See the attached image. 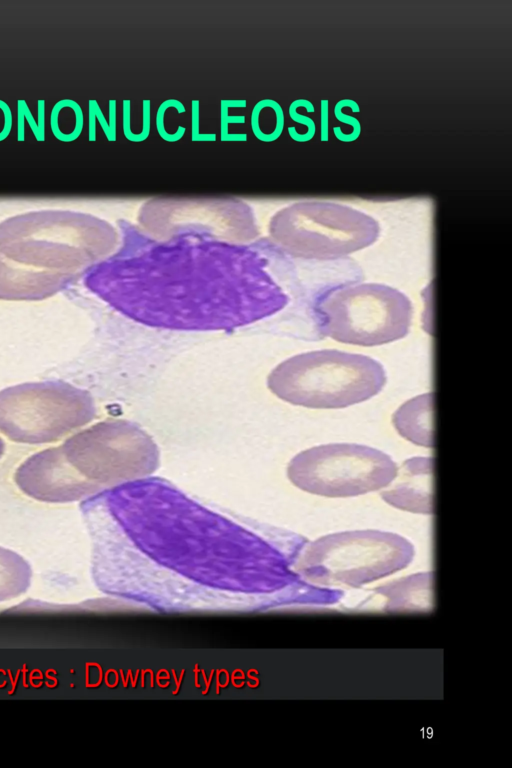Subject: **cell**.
<instances>
[{"instance_id": "obj_26", "label": "cell", "mask_w": 512, "mask_h": 768, "mask_svg": "<svg viewBox=\"0 0 512 768\" xmlns=\"http://www.w3.org/2000/svg\"><path fill=\"white\" fill-rule=\"evenodd\" d=\"M122 116L124 137L131 141L134 132L131 130V101L129 99H125L122 102Z\"/></svg>"}, {"instance_id": "obj_3", "label": "cell", "mask_w": 512, "mask_h": 768, "mask_svg": "<svg viewBox=\"0 0 512 768\" xmlns=\"http://www.w3.org/2000/svg\"><path fill=\"white\" fill-rule=\"evenodd\" d=\"M386 383L383 366L371 357L338 350L293 356L270 374L268 385L281 399L316 409L344 408L378 394Z\"/></svg>"}, {"instance_id": "obj_13", "label": "cell", "mask_w": 512, "mask_h": 768, "mask_svg": "<svg viewBox=\"0 0 512 768\" xmlns=\"http://www.w3.org/2000/svg\"><path fill=\"white\" fill-rule=\"evenodd\" d=\"M31 578L30 564L15 551L0 546V602L25 593Z\"/></svg>"}, {"instance_id": "obj_29", "label": "cell", "mask_w": 512, "mask_h": 768, "mask_svg": "<svg viewBox=\"0 0 512 768\" xmlns=\"http://www.w3.org/2000/svg\"><path fill=\"white\" fill-rule=\"evenodd\" d=\"M108 103L109 127L113 137L116 139V100L110 99Z\"/></svg>"}, {"instance_id": "obj_2", "label": "cell", "mask_w": 512, "mask_h": 768, "mask_svg": "<svg viewBox=\"0 0 512 768\" xmlns=\"http://www.w3.org/2000/svg\"><path fill=\"white\" fill-rule=\"evenodd\" d=\"M107 222L68 210H41L0 223V254L35 269L78 276L116 249Z\"/></svg>"}, {"instance_id": "obj_5", "label": "cell", "mask_w": 512, "mask_h": 768, "mask_svg": "<svg viewBox=\"0 0 512 768\" xmlns=\"http://www.w3.org/2000/svg\"><path fill=\"white\" fill-rule=\"evenodd\" d=\"M91 395L62 381L23 383L0 391V432L24 444L59 440L95 416Z\"/></svg>"}, {"instance_id": "obj_16", "label": "cell", "mask_w": 512, "mask_h": 768, "mask_svg": "<svg viewBox=\"0 0 512 768\" xmlns=\"http://www.w3.org/2000/svg\"><path fill=\"white\" fill-rule=\"evenodd\" d=\"M298 107H304L309 113H313L315 108L312 102L307 99H297L291 102L289 105L288 113L290 118L296 123L305 125L308 130L306 133L300 134L296 131L295 127H288V134L292 140L299 143H304L310 141L314 137L316 126L315 122L310 117L299 114L296 111Z\"/></svg>"}, {"instance_id": "obj_22", "label": "cell", "mask_w": 512, "mask_h": 768, "mask_svg": "<svg viewBox=\"0 0 512 768\" xmlns=\"http://www.w3.org/2000/svg\"><path fill=\"white\" fill-rule=\"evenodd\" d=\"M12 125L13 116L10 106L0 99V142L9 136Z\"/></svg>"}, {"instance_id": "obj_20", "label": "cell", "mask_w": 512, "mask_h": 768, "mask_svg": "<svg viewBox=\"0 0 512 768\" xmlns=\"http://www.w3.org/2000/svg\"><path fill=\"white\" fill-rule=\"evenodd\" d=\"M191 140L193 142H211L216 140L215 133H200V102L191 101Z\"/></svg>"}, {"instance_id": "obj_12", "label": "cell", "mask_w": 512, "mask_h": 768, "mask_svg": "<svg viewBox=\"0 0 512 768\" xmlns=\"http://www.w3.org/2000/svg\"><path fill=\"white\" fill-rule=\"evenodd\" d=\"M433 393L419 395L400 406L392 422L400 436L411 443L434 447L433 435Z\"/></svg>"}, {"instance_id": "obj_7", "label": "cell", "mask_w": 512, "mask_h": 768, "mask_svg": "<svg viewBox=\"0 0 512 768\" xmlns=\"http://www.w3.org/2000/svg\"><path fill=\"white\" fill-rule=\"evenodd\" d=\"M397 465L386 453L355 443L312 447L296 455L287 473L291 482L308 493L343 498L387 487Z\"/></svg>"}, {"instance_id": "obj_28", "label": "cell", "mask_w": 512, "mask_h": 768, "mask_svg": "<svg viewBox=\"0 0 512 768\" xmlns=\"http://www.w3.org/2000/svg\"><path fill=\"white\" fill-rule=\"evenodd\" d=\"M17 141H25V117L21 106L17 103Z\"/></svg>"}, {"instance_id": "obj_17", "label": "cell", "mask_w": 512, "mask_h": 768, "mask_svg": "<svg viewBox=\"0 0 512 768\" xmlns=\"http://www.w3.org/2000/svg\"><path fill=\"white\" fill-rule=\"evenodd\" d=\"M169 108H174L177 113L182 114L186 112V108L184 104L177 100V99H167L163 101L156 113V130L158 132V135L163 139L164 141L168 143H175L183 138V136L186 133V128L184 126H178L177 130L174 133H169L164 124V117L165 113Z\"/></svg>"}, {"instance_id": "obj_9", "label": "cell", "mask_w": 512, "mask_h": 768, "mask_svg": "<svg viewBox=\"0 0 512 768\" xmlns=\"http://www.w3.org/2000/svg\"><path fill=\"white\" fill-rule=\"evenodd\" d=\"M126 429L121 422H100L58 446L64 462L90 496L118 484L125 467Z\"/></svg>"}, {"instance_id": "obj_19", "label": "cell", "mask_w": 512, "mask_h": 768, "mask_svg": "<svg viewBox=\"0 0 512 768\" xmlns=\"http://www.w3.org/2000/svg\"><path fill=\"white\" fill-rule=\"evenodd\" d=\"M343 107H349L352 109L353 112H359L360 107L357 104L356 101L351 99H343L336 103L334 107V115L336 119L342 123L348 124L352 126L353 132L351 133L355 139H357L360 136L361 133V125L359 120L357 118L352 117L350 115L344 114L342 112Z\"/></svg>"}, {"instance_id": "obj_11", "label": "cell", "mask_w": 512, "mask_h": 768, "mask_svg": "<svg viewBox=\"0 0 512 768\" xmlns=\"http://www.w3.org/2000/svg\"><path fill=\"white\" fill-rule=\"evenodd\" d=\"M76 275L35 269L0 254V299L41 300L68 286Z\"/></svg>"}, {"instance_id": "obj_8", "label": "cell", "mask_w": 512, "mask_h": 768, "mask_svg": "<svg viewBox=\"0 0 512 768\" xmlns=\"http://www.w3.org/2000/svg\"><path fill=\"white\" fill-rule=\"evenodd\" d=\"M412 555V545L397 534L348 531L324 536L311 544L304 568L315 577L359 583L403 568Z\"/></svg>"}, {"instance_id": "obj_25", "label": "cell", "mask_w": 512, "mask_h": 768, "mask_svg": "<svg viewBox=\"0 0 512 768\" xmlns=\"http://www.w3.org/2000/svg\"><path fill=\"white\" fill-rule=\"evenodd\" d=\"M17 103L21 106L23 114H24V117H25V121L28 123V125H29V127H30V129H31V131H32V133H33V135L35 137V139L38 142H43V140L41 138V135H40V132H39V129H38V126H37V122L34 119V116H33L32 112H31L27 102L24 99H19V100H17Z\"/></svg>"}, {"instance_id": "obj_21", "label": "cell", "mask_w": 512, "mask_h": 768, "mask_svg": "<svg viewBox=\"0 0 512 768\" xmlns=\"http://www.w3.org/2000/svg\"><path fill=\"white\" fill-rule=\"evenodd\" d=\"M151 102L149 99L142 101V130L140 133H134L130 142L139 143L145 141L151 130Z\"/></svg>"}, {"instance_id": "obj_1", "label": "cell", "mask_w": 512, "mask_h": 768, "mask_svg": "<svg viewBox=\"0 0 512 768\" xmlns=\"http://www.w3.org/2000/svg\"><path fill=\"white\" fill-rule=\"evenodd\" d=\"M87 272L85 285L99 298L134 321L163 329H235L288 302L258 252L218 240L126 248Z\"/></svg>"}, {"instance_id": "obj_30", "label": "cell", "mask_w": 512, "mask_h": 768, "mask_svg": "<svg viewBox=\"0 0 512 768\" xmlns=\"http://www.w3.org/2000/svg\"><path fill=\"white\" fill-rule=\"evenodd\" d=\"M4 451H5V444L3 440L0 438V458L3 456Z\"/></svg>"}, {"instance_id": "obj_4", "label": "cell", "mask_w": 512, "mask_h": 768, "mask_svg": "<svg viewBox=\"0 0 512 768\" xmlns=\"http://www.w3.org/2000/svg\"><path fill=\"white\" fill-rule=\"evenodd\" d=\"M315 311L324 335L359 346L382 345L403 338L413 315L405 294L376 283L334 287L320 297Z\"/></svg>"}, {"instance_id": "obj_27", "label": "cell", "mask_w": 512, "mask_h": 768, "mask_svg": "<svg viewBox=\"0 0 512 768\" xmlns=\"http://www.w3.org/2000/svg\"><path fill=\"white\" fill-rule=\"evenodd\" d=\"M37 126L43 141H45V100H37Z\"/></svg>"}, {"instance_id": "obj_10", "label": "cell", "mask_w": 512, "mask_h": 768, "mask_svg": "<svg viewBox=\"0 0 512 768\" xmlns=\"http://www.w3.org/2000/svg\"><path fill=\"white\" fill-rule=\"evenodd\" d=\"M433 461V457L423 456L405 460L387 489L380 493L381 498L400 510L433 514Z\"/></svg>"}, {"instance_id": "obj_6", "label": "cell", "mask_w": 512, "mask_h": 768, "mask_svg": "<svg viewBox=\"0 0 512 768\" xmlns=\"http://www.w3.org/2000/svg\"><path fill=\"white\" fill-rule=\"evenodd\" d=\"M273 239L287 253L304 259L332 260L373 244L377 222L366 214L325 202L296 204L275 217Z\"/></svg>"}, {"instance_id": "obj_24", "label": "cell", "mask_w": 512, "mask_h": 768, "mask_svg": "<svg viewBox=\"0 0 512 768\" xmlns=\"http://www.w3.org/2000/svg\"><path fill=\"white\" fill-rule=\"evenodd\" d=\"M320 103V140L326 142L329 140V102L328 100H321Z\"/></svg>"}, {"instance_id": "obj_15", "label": "cell", "mask_w": 512, "mask_h": 768, "mask_svg": "<svg viewBox=\"0 0 512 768\" xmlns=\"http://www.w3.org/2000/svg\"><path fill=\"white\" fill-rule=\"evenodd\" d=\"M253 135L264 143L277 140L284 129V112L281 105L273 99L258 101L250 118Z\"/></svg>"}, {"instance_id": "obj_14", "label": "cell", "mask_w": 512, "mask_h": 768, "mask_svg": "<svg viewBox=\"0 0 512 768\" xmlns=\"http://www.w3.org/2000/svg\"><path fill=\"white\" fill-rule=\"evenodd\" d=\"M84 115L78 102L65 98L57 101L50 114V127L54 137L65 143L75 141L81 135Z\"/></svg>"}, {"instance_id": "obj_23", "label": "cell", "mask_w": 512, "mask_h": 768, "mask_svg": "<svg viewBox=\"0 0 512 768\" xmlns=\"http://www.w3.org/2000/svg\"><path fill=\"white\" fill-rule=\"evenodd\" d=\"M88 105L92 107V109L94 111V114H95V118L99 122V124H100V126H101V128H102V130H103V132H104V134H105V136L107 138V140L110 141V142L116 141V139L113 137V135H112V133L110 131L109 122L106 120V118H105V116H104V114H103V112H102V110H101L97 100L90 99L88 101Z\"/></svg>"}, {"instance_id": "obj_18", "label": "cell", "mask_w": 512, "mask_h": 768, "mask_svg": "<svg viewBox=\"0 0 512 768\" xmlns=\"http://www.w3.org/2000/svg\"><path fill=\"white\" fill-rule=\"evenodd\" d=\"M247 101L245 99H223L220 101V139L226 136L230 124H243L246 121L244 115H229V108H245Z\"/></svg>"}]
</instances>
